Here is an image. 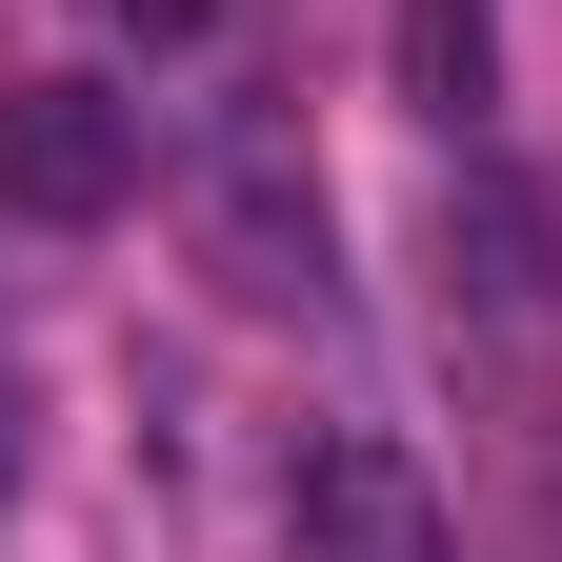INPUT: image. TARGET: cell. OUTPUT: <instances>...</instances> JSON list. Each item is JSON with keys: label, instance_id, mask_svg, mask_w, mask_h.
<instances>
[{"label": "cell", "instance_id": "2", "mask_svg": "<svg viewBox=\"0 0 562 562\" xmlns=\"http://www.w3.org/2000/svg\"><path fill=\"white\" fill-rule=\"evenodd\" d=\"M121 201H140V101L0 81V222H121Z\"/></svg>", "mask_w": 562, "mask_h": 562}, {"label": "cell", "instance_id": "4", "mask_svg": "<svg viewBox=\"0 0 562 562\" xmlns=\"http://www.w3.org/2000/svg\"><path fill=\"white\" fill-rule=\"evenodd\" d=\"M222 281H261V302H281V281H322V201H302V222H281V121H241L222 140Z\"/></svg>", "mask_w": 562, "mask_h": 562}, {"label": "cell", "instance_id": "5", "mask_svg": "<svg viewBox=\"0 0 562 562\" xmlns=\"http://www.w3.org/2000/svg\"><path fill=\"white\" fill-rule=\"evenodd\" d=\"M402 101L482 140V101H503V21H482V0H402Z\"/></svg>", "mask_w": 562, "mask_h": 562}, {"label": "cell", "instance_id": "6", "mask_svg": "<svg viewBox=\"0 0 562 562\" xmlns=\"http://www.w3.org/2000/svg\"><path fill=\"white\" fill-rule=\"evenodd\" d=\"M101 21H121V41H201L222 0H101Z\"/></svg>", "mask_w": 562, "mask_h": 562}, {"label": "cell", "instance_id": "1", "mask_svg": "<svg viewBox=\"0 0 562 562\" xmlns=\"http://www.w3.org/2000/svg\"><path fill=\"white\" fill-rule=\"evenodd\" d=\"M442 322H482V362H503V382L562 362V222H542L503 161L442 181Z\"/></svg>", "mask_w": 562, "mask_h": 562}, {"label": "cell", "instance_id": "3", "mask_svg": "<svg viewBox=\"0 0 562 562\" xmlns=\"http://www.w3.org/2000/svg\"><path fill=\"white\" fill-rule=\"evenodd\" d=\"M281 542H302V562H462V542H442V482H422L382 422H322V442H302Z\"/></svg>", "mask_w": 562, "mask_h": 562}, {"label": "cell", "instance_id": "7", "mask_svg": "<svg viewBox=\"0 0 562 562\" xmlns=\"http://www.w3.org/2000/svg\"><path fill=\"white\" fill-rule=\"evenodd\" d=\"M0 462H21V442H0Z\"/></svg>", "mask_w": 562, "mask_h": 562}]
</instances>
